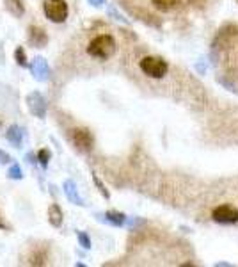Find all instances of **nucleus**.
I'll list each match as a JSON object with an SVG mask.
<instances>
[{
  "instance_id": "nucleus-1",
  "label": "nucleus",
  "mask_w": 238,
  "mask_h": 267,
  "mask_svg": "<svg viewBox=\"0 0 238 267\" xmlns=\"http://www.w3.org/2000/svg\"><path fill=\"white\" fill-rule=\"evenodd\" d=\"M116 39L110 34H100L93 38L87 45V54L96 59H110L116 54Z\"/></svg>"
},
{
  "instance_id": "nucleus-2",
  "label": "nucleus",
  "mask_w": 238,
  "mask_h": 267,
  "mask_svg": "<svg viewBox=\"0 0 238 267\" xmlns=\"http://www.w3.org/2000/svg\"><path fill=\"white\" fill-rule=\"evenodd\" d=\"M43 13L52 23H64L69 15V7H68L66 0H45Z\"/></svg>"
},
{
  "instance_id": "nucleus-3",
  "label": "nucleus",
  "mask_w": 238,
  "mask_h": 267,
  "mask_svg": "<svg viewBox=\"0 0 238 267\" xmlns=\"http://www.w3.org/2000/svg\"><path fill=\"white\" fill-rule=\"evenodd\" d=\"M139 66H140V70L151 78L166 77L167 70H169V66H167V62L164 61V59H160V57H153V56H148V57H144V59H140Z\"/></svg>"
},
{
  "instance_id": "nucleus-4",
  "label": "nucleus",
  "mask_w": 238,
  "mask_h": 267,
  "mask_svg": "<svg viewBox=\"0 0 238 267\" xmlns=\"http://www.w3.org/2000/svg\"><path fill=\"white\" fill-rule=\"evenodd\" d=\"M68 137H69V141H71L73 146H75V148H78L80 152H89V150L93 148V144H94L93 135H91V132H89V130H85V129H73V130H69Z\"/></svg>"
},
{
  "instance_id": "nucleus-5",
  "label": "nucleus",
  "mask_w": 238,
  "mask_h": 267,
  "mask_svg": "<svg viewBox=\"0 0 238 267\" xmlns=\"http://www.w3.org/2000/svg\"><path fill=\"white\" fill-rule=\"evenodd\" d=\"M27 107H29V111H31L36 118L45 119V116H47V100H45V96H43L39 91H34L27 95Z\"/></svg>"
},
{
  "instance_id": "nucleus-6",
  "label": "nucleus",
  "mask_w": 238,
  "mask_h": 267,
  "mask_svg": "<svg viewBox=\"0 0 238 267\" xmlns=\"http://www.w3.org/2000/svg\"><path fill=\"white\" fill-rule=\"evenodd\" d=\"M212 217L222 225H233L238 221V210L231 205H221L212 212Z\"/></svg>"
},
{
  "instance_id": "nucleus-7",
  "label": "nucleus",
  "mask_w": 238,
  "mask_h": 267,
  "mask_svg": "<svg viewBox=\"0 0 238 267\" xmlns=\"http://www.w3.org/2000/svg\"><path fill=\"white\" fill-rule=\"evenodd\" d=\"M31 73L37 82H47L50 78V68L48 62L43 57H34V61L31 62Z\"/></svg>"
},
{
  "instance_id": "nucleus-8",
  "label": "nucleus",
  "mask_w": 238,
  "mask_h": 267,
  "mask_svg": "<svg viewBox=\"0 0 238 267\" xmlns=\"http://www.w3.org/2000/svg\"><path fill=\"white\" fill-rule=\"evenodd\" d=\"M62 191H64L66 198L71 201L73 205H78V207L85 205V203H84V200H82V196H80V192H78L77 184H75L73 180H66V182L62 184Z\"/></svg>"
},
{
  "instance_id": "nucleus-9",
  "label": "nucleus",
  "mask_w": 238,
  "mask_h": 267,
  "mask_svg": "<svg viewBox=\"0 0 238 267\" xmlns=\"http://www.w3.org/2000/svg\"><path fill=\"white\" fill-rule=\"evenodd\" d=\"M29 43L32 46H36V48H43V46L48 43V36L47 32L39 29V27H29Z\"/></svg>"
},
{
  "instance_id": "nucleus-10",
  "label": "nucleus",
  "mask_w": 238,
  "mask_h": 267,
  "mask_svg": "<svg viewBox=\"0 0 238 267\" xmlns=\"http://www.w3.org/2000/svg\"><path fill=\"white\" fill-rule=\"evenodd\" d=\"M5 139H7L15 148H20L21 143H23V134H21V129L18 127V125H11L9 129H7V132H5Z\"/></svg>"
},
{
  "instance_id": "nucleus-11",
  "label": "nucleus",
  "mask_w": 238,
  "mask_h": 267,
  "mask_svg": "<svg viewBox=\"0 0 238 267\" xmlns=\"http://www.w3.org/2000/svg\"><path fill=\"white\" fill-rule=\"evenodd\" d=\"M62 219H64V214H62L61 207L57 203H52L50 209H48V223L53 228H59V226H62Z\"/></svg>"
},
{
  "instance_id": "nucleus-12",
  "label": "nucleus",
  "mask_w": 238,
  "mask_h": 267,
  "mask_svg": "<svg viewBox=\"0 0 238 267\" xmlns=\"http://www.w3.org/2000/svg\"><path fill=\"white\" fill-rule=\"evenodd\" d=\"M4 7L15 18H21V16L25 15V5H23L21 0H4Z\"/></svg>"
},
{
  "instance_id": "nucleus-13",
  "label": "nucleus",
  "mask_w": 238,
  "mask_h": 267,
  "mask_svg": "<svg viewBox=\"0 0 238 267\" xmlns=\"http://www.w3.org/2000/svg\"><path fill=\"white\" fill-rule=\"evenodd\" d=\"M96 217H100V219H103V221L110 223V225L114 226H123L124 221H126V216L121 214V212H105L103 216H96Z\"/></svg>"
},
{
  "instance_id": "nucleus-14",
  "label": "nucleus",
  "mask_w": 238,
  "mask_h": 267,
  "mask_svg": "<svg viewBox=\"0 0 238 267\" xmlns=\"http://www.w3.org/2000/svg\"><path fill=\"white\" fill-rule=\"evenodd\" d=\"M151 4L160 11H171L181 4V0H151Z\"/></svg>"
},
{
  "instance_id": "nucleus-15",
  "label": "nucleus",
  "mask_w": 238,
  "mask_h": 267,
  "mask_svg": "<svg viewBox=\"0 0 238 267\" xmlns=\"http://www.w3.org/2000/svg\"><path fill=\"white\" fill-rule=\"evenodd\" d=\"M15 59H16V62H18V66H21V68L29 66V61H27V56H25L23 46H18V48L15 50Z\"/></svg>"
},
{
  "instance_id": "nucleus-16",
  "label": "nucleus",
  "mask_w": 238,
  "mask_h": 267,
  "mask_svg": "<svg viewBox=\"0 0 238 267\" xmlns=\"http://www.w3.org/2000/svg\"><path fill=\"white\" fill-rule=\"evenodd\" d=\"M36 155H37V160H39V164H41L43 168H47L48 162H50V157H52L50 150H48V148H41Z\"/></svg>"
},
{
  "instance_id": "nucleus-17",
  "label": "nucleus",
  "mask_w": 238,
  "mask_h": 267,
  "mask_svg": "<svg viewBox=\"0 0 238 267\" xmlns=\"http://www.w3.org/2000/svg\"><path fill=\"white\" fill-rule=\"evenodd\" d=\"M7 176H9L11 180H21L23 178V171H21L20 164H13L9 168V171H7Z\"/></svg>"
},
{
  "instance_id": "nucleus-18",
  "label": "nucleus",
  "mask_w": 238,
  "mask_h": 267,
  "mask_svg": "<svg viewBox=\"0 0 238 267\" xmlns=\"http://www.w3.org/2000/svg\"><path fill=\"white\" fill-rule=\"evenodd\" d=\"M77 239H78V244H80L84 249H91V239L87 237L85 231H77Z\"/></svg>"
},
{
  "instance_id": "nucleus-19",
  "label": "nucleus",
  "mask_w": 238,
  "mask_h": 267,
  "mask_svg": "<svg viewBox=\"0 0 238 267\" xmlns=\"http://www.w3.org/2000/svg\"><path fill=\"white\" fill-rule=\"evenodd\" d=\"M91 176H93V182H94V185H96V187H98V191H100V192H102V196H105V198H107V200H109V198H110L109 191L105 189V185L102 184V180L98 178V175H96V173H91Z\"/></svg>"
},
{
  "instance_id": "nucleus-20",
  "label": "nucleus",
  "mask_w": 238,
  "mask_h": 267,
  "mask_svg": "<svg viewBox=\"0 0 238 267\" xmlns=\"http://www.w3.org/2000/svg\"><path fill=\"white\" fill-rule=\"evenodd\" d=\"M11 155L9 153H5V152H2V150H0V162H4V164H7V162H11Z\"/></svg>"
},
{
  "instance_id": "nucleus-21",
  "label": "nucleus",
  "mask_w": 238,
  "mask_h": 267,
  "mask_svg": "<svg viewBox=\"0 0 238 267\" xmlns=\"http://www.w3.org/2000/svg\"><path fill=\"white\" fill-rule=\"evenodd\" d=\"M109 15H112V16H114L116 20H121V21H126V20H124V18H123V16L119 15V13H116V9H114V7H109Z\"/></svg>"
},
{
  "instance_id": "nucleus-22",
  "label": "nucleus",
  "mask_w": 238,
  "mask_h": 267,
  "mask_svg": "<svg viewBox=\"0 0 238 267\" xmlns=\"http://www.w3.org/2000/svg\"><path fill=\"white\" fill-rule=\"evenodd\" d=\"M87 2L91 5H94V7H102L105 4V0H87Z\"/></svg>"
}]
</instances>
